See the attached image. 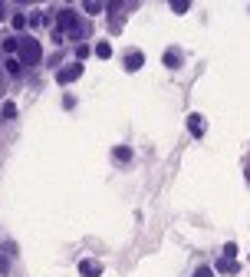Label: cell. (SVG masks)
I'll return each instance as SVG.
<instances>
[{
	"instance_id": "6da1fadb",
	"label": "cell",
	"mask_w": 250,
	"mask_h": 277,
	"mask_svg": "<svg viewBox=\"0 0 250 277\" xmlns=\"http://www.w3.org/2000/svg\"><path fill=\"white\" fill-rule=\"evenodd\" d=\"M17 60L23 66H37V63H43V46H40V40H33V37H20V53H17Z\"/></svg>"
},
{
	"instance_id": "7a4b0ae2",
	"label": "cell",
	"mask_w": 250,
	"mask_h": 277,
	"mask_svg": "<svg viewBox=\"0 0 250 277\" xmlns=\"http://www.w3.org/2000/svg\"><path fill=\"white\" fill-rule=\"evenodd\" d=\"M79 23H82V20H79V13H76V10H69V7H63V10L56 13V30H59V33H66V37H69V33H73Z\"/></svg>"
},
{
	"instance_id": "3957f363",
	"label": "cell",
	"mask_w": 250,
	"mask_h": 277,
	"mask_svg": "<svg viewBox=\"0 0 250 277\" xmlns=\"http://www.w3.org/2000/svg\"><path fill=\"white\" fill-rule=\"evenodd\" d=\"M82 76V63H66V66H59L56 69V79L66 86V82H76Z\"/></svg>"
},
{
	"instance_id": "277c9868",
	"label": "cell",
	"mask_w": 250,
	"mask_h": 277,
	"mask_svg": "<svg viewBox=\"0 0 250 277\" xmlns=\"http://www.w3.org/2000/svg\"><path fill=\"white\" fill-rule=\"evenodd\" d=\"M142 63H145V57H142L138 50H129V53H125V69H129V73L142 69Z\"/></svg>"
},
{
	"instance_id": "5b68a950",
	"label": "cell",
	"mask_w": 250,
	"mask_h": 277,
	"mask_svg": "<svg viewBox=\"0 0 250 277\" xmlns=\"http://www.w3.org/2000/svg\"><path fill=\"white\" fill-rule=\"evenodd\" d=\"M79 274L82 277H99L102 274V264H99V261H82V264H79Z\"/></svg>"
},
{
	"instance_id": "8992f818",
	"label": "cell",
	"mask_w": 250,
	"mask_h": 277,
	"mask_svg": "<svg viewBox=\"0 0 250 277\" xmlns=\"http://www.w3.org/2000/svg\"><path fill=\"white\" fill-rule=\"evenodd\" d=\"M217 271H221V274H240V264H237L234 258H221V261H217Z\"/></svg>"
},
{
	"instance_id": "52a82bcc",
	"label": "cell",
	"mask_w": 250,
	"mask_h": 277,
	"mask_svg": "<svg viewBox=\"0 0 250 277\" xmlns=\"http://www.w3.org/2000/svg\"><path fill=\"white\" fill-rule=\"evenodd\" d=\"M188 129H191V135H204V119L201 116H188Z\"/></svg>"
},
{
	"instance_id": "ba28073f",
	"label": "cell",
	"mask_w": 250,
	"mask_h": 277,
	"mask_svg": "<svg viewBox=\"0 0 250 277\" xmlns=\"http://www.w3.org/2000/svg\"><path fill=\"white\" fill-rule=\"evenodd\" d=\"M162 60H165V66H168V69H178V66H181V53H178V50L162 53Z\"/></svg>"
},
{
	"instance_id": "9c48e42d",
	"label": "cell",
	"mask_w": 250,
	"mask_h": 277,
	"mask_svg": "<svg viewBox=\"0 0 250 277\" xmlns=\"http://www.w3.org/2000/svg\"><path fill=\"white\" fill-rule=\"evenodd\" d=\"M89 30H92V26H89V23H79V26H76L73 33H69V37H73V40H79V43H82V40L89 37Z\"/></svg>"
},
{
	"instance_id": "30bf717a",
	"label": "cell",
	"mask_w": 250,
	"mask_h": 277,
	"mask_svg": "<svg viewBox=\"0 0 250 277\" xmlns=\"http://www.w3.org/2000/svg\"><path fill=\"white\" fill-rule=\"evenodd\" d=\"M96 57H99V60H109V57H112V46H109L106 40H102V43L96 46Z\"/></svg>"
},
{
	"instance_id": "8fae6325",
	"label": "cell",
	"mask_w": 250,
	"mask_h": 277,
	"mask_svg": "<svg viewBox=\"0 0 250 277\" xmlns=\"http://www.w3.org/2000/svg\"><path fill=\"white\" fill-rule=\"evenodd\" d=\"M112 155L119 158V162H129V158H132V149H129V145H119V149H115Z\"/></svg>"
},
{
	"instance_id": "7c38bea8",
	"label": "cell",
	"mask_w": 250,
	"mask_h": 277,
	"mask_svg": "<svg viewBox=\"0 0 250 277\" xmlns=\"http://www.w3.org/2000/svg\"><path fill=\"white\" fill-rule=\"evenodd\" d=\"M10 23H13V30H23V26L30 23V17H23V13H13V20H10Z\"/></svg>"
},
{
	"instance_id": "4fadbf2b",
	"label": "cell",
	"mask_w": 250,
	"mask_h": 277,
	"mask_svg": "<svg viewBox=\"0 0 250 277\" xmlns=\"http://www.w3.org/2000/svg\"><path fill=\"white\" fill-rule=\"evenodd\" d=\"M224 258H237V244H234V241L224 244Z\"/></svg>"
},
{
	"instance_id": "5bb4252c",
	"label": "cell",
	"mask_w": 250,
	"mask_h": 277,
	"mask_svg": "<svg viewBox=\"0 0 250 277\" xmlns=\"http://www.w3.org/2000/svg\"><path fill=\"white\" fill-rule=\"evenodd\" d=\"M89 53H92V50H89V46H86V43H79V46H76V60H86V57H89Z\"/></svg>"
},
{
	"instance_id": "9a60e30c",
	"label": "cell",
	"mask_w": 250,
	"mask_h": 277,
	"mask_svg": "<svg viewBox=\"0 0 250 277\" xmlns=\"http://www.w3.org/2000/svg\"><path fill=\"white\" fill-rule=\"evenodd\" d=\"M0 116H4V119H13V116H17V106H13V102H7V106H4V113H0Z\"/></svg>"
},
{
	"instance_id": "2e32d148",
	"label": "cell",
	"mask_w": 250,
	"mask_h": 277,
	"mask_svg": "<svg viewBox=\"0 0 250 277\" xmlns=\"http://www.w3.org/2000/svg\"><path fill=\"white\" fill-rule=\"evenodd\" d=\"M99 10H102L99 0H86V13H99Z\"/></svg>"
},
{
	"instance_id": "e0dca14e",
	"label": "cell",
	"mask_w": 250,
	"mask_h": 277,
	"mask_svg": "<svg viewBox=\"0 0 250 277\" xmlns=\"http://www.w3.org/2000/svg\"><path fill=\"white\" fill-rule=\"evenodd\" d=\"M171 10H175V13H188V0H175V4H171Z\"/></svg>"
},
{
	"instance_id": "ac0fdd59",
	"label": "cell",
	"mask_w": 250,
	"mask_h": 277,
	"mask_svg": "<svg viewBox=\"0 0 250 277\" xmlns=\"http://www.w3.org/2000/svg\"><path fill=\"white\" fill-rule=\"evenodd\" d=\"M20 66H23L20 60H7V73H20Z\"/></svg>"
},
{
	"instance_id": "d6986e66",
	"label": "cell",
	"mask_w": 250,
	"mask_h": 277,
	"mask_svg": "<svg viewBox=\"0 0 250 277\" xmlns=\"http://www.w3.org/2000/svg\"><path fill=\"white\" fill-rule=\"evenodd\" d=\"M194 277H214V271H211V267H198V271H194Z\"/></svg>"
},
{
	"instance_id": "ffe728a7",
	"label": "cell",
	"mask_w": 250,
	"mask_h": 277,
	"mask_svg": "<svg viewBox=\"0 0 250 277\" xmlns=\"http://www.w3.org/2000/svg\"><path fill=\"white\" fill-rule=\"evenodd\" d=\"M4 93H7V73L0 69V96H4Z\"/></svg>"
},
{
	"instance_id": "44dd1931",
	"label": "cell",
	"mask_w": 250,
	"mask_h": 277,
	"mask_svg": "<svg viewBox=\"0 0 250 277\" xmlns=\"http://www.w3.org/2000/svg\"><path fill=\"white\" fill-rule=\"evenodd\" d=\"M0 20H4V4H0Z\"/></svg>"
}]
</instances>
